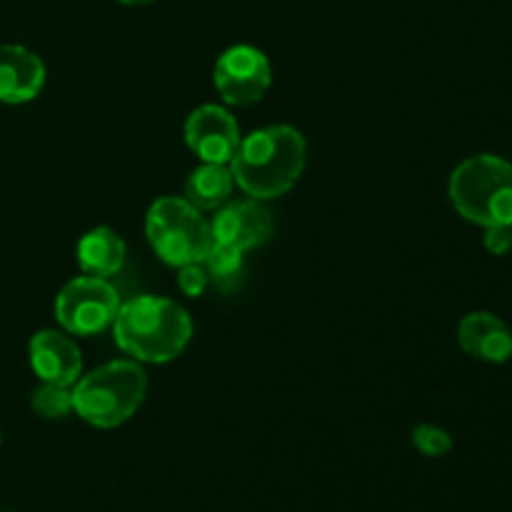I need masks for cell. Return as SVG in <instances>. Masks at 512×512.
I'll return each instance as SVG.
<instances>
[{"label":"cell","instance_id":"6da1fadb","mask_svg":"<svg viewBox=\"0 0 512 512\" xmlns=\"http://www.w3.org/2000/svg\"><path fill=\"white\" fill-rule=\"evenodd\" d=\"M308 145L290 125H268L240 140L230 160L235 185L255 200H273L288 193L305 168Z\"/></svg>","mask_w":512,"mask_h":512},{"label":"cell","instance_id":"7a4b0ae2","mask_svg":"<svg viewBox=\"0 0 512 512\" xmlns=\"http://www.w3.org/2000/svg\"><path fill=\"white\" fill-rule=\"evenodd\" d=\"M113 335L118 348L133 360L163 365L188 348L193 338V320L175 300L140 295L120 303Z\"/></svg>","mask_w":512,"mask_h":512},{"label":"cell","instance_id":"3957f363","mask_svg":"<svg viewBox=\"0 0 512 512\" xmlns=\"http://www.w3.org/2000/svg\"><path fill=\"white\" fill-rule=\"evenodd\" d=\"M73 413L95 428H118L128 423L148 395V375L138 360H110L80 375L70 388Z\"/></svg>","mask_w":512,"mask_h":512},{"label":"cell","instance_id":"277c9868","mask_svg":"<svg viewBox=\"0 0 512 512\" xmlns=\"http://www.w3.org/2000/svg\"><path fill=\"white\" fill-rule=\"evenodd\" d=\"M450 200L475 225H512V163L480 153L463 160L450 175Z\"/></svg>","mask_w":512,"mask_h":512},{"label":"cell","instance_id":"5b68a950","mask_svg":"<svg viewBox=\"0 0 512 512\" xmlns=\"http://www.w3.org/2000/svg\"><path fill=\"white\" fill-rule=\"evenodd\" d=\"M145 235L155 255L173 268L203 263L213 245L210 223L203 213L185 198L173 195L158 198L150 205L145 215Z\"/></svg>","mask_w":512,"mask_h":512},{"label":"cell","instance_id":"8992f818","mask_svg":"<svg viewBox=\"0 0 512 512\" xmlns=\"http://www.w3.org/2000/svg\"><path fill=\"white\" fill-rule=\"evenodd\" d=\"M120 310L118 290L110 280L83 275L65 285L55 298V318L68 335H100L113 328L115 315Z\"/></svg>","mask_w":512,"mask_h":512},{"label":"cell","instance_id":"52a82bcc","mask_svg":"<svg viewBox=\"0 0 512 512\" xmlns=\"http://www.w3.org/2000/svg\"><path fill=\"white\" fill-rule=\"evenodd\" d=\"M213 83L228 105H253L263 100L273 83V68L263 50L253 45H233L218 58Z\"/></svg>","mask_w":512,"mask_h":512},{"label":"cell","instance_id":"ba28073f","mask_svg":"<svg viewBox=\"0 0 512 512\" xmlns=\"http://www.w3.org/2000/svg\"><path fill=\"white\" fill-rule=\"evenodd\" d=\"M240 140L238 120L220 105H200L185 120V143L203 163L230 165Z\"/></svg>","mask_w":512,"mask_h":512},{"label":"cell","instance_id":"9c48e42d","mask_svg":"<svg viewBox=\"0 0 512 512\" xmlns=\"http://www.w3.org/2000/svg\"><path fill=\"white\" fill-rule=\"evenodd\" d=\"M210 233H213V243L228 245V248L245 253V250L268 243L270 235H273V218H270L263 200L250 198L235 200V203L228 200L215 213Z\"/></svg>","mask_w":512,"mask_h":512},{"label":"cell","instance_id":"30bf717a","mask_svg":"<svg viewBox=\"0 0 512 512\" xmlns=\"http://www.w3.org/2000/svg\"><path fill=\"white\" fill-rule=\"evenodd\" d=\"M30 368L40 383L73 388L83 375V355L78 343L65 330H40L28 345Z\"/></svg>","mask_w":512,"mask_h":512},{"label":"cell","instance_id":"8fae6325","mask_svg":"<svg viewBox=\"0 0 512 512\" xmlns=\"http://www.w3.org/2000/svg\"><path fill=\"white\" fill-rule=\"evenodd\" d=\"M45 85L40 55L23 45H0V103H30Z\"/></svg>","mask_w":512,"mask_h":512},{"label":"cell","instance_id":"7c38bea8","mask_svg":"<svg viewBox=\"0 0 512 512\" xmlns=\"http://www.w3.org/2000/svg\"><path fill=\"white\" fill-rule=\"evenodd\" d=\"M458 343L470 358L505 363L512 358V330L498 315L470 313L458 325Z\"/></svg>","mask_w":512,"mask_h":512},{"label":"cell","instance_id":"4fadbf2b","mask_svg":"<svg viewBox=\"0 0 512 512\" xmlns=\"http://www.w3.org/2000/svg\"><path fill=\"white\" fill-rule=\"evenodd\" d=\"M75 255H78V265L85 275L108 280L115 273H120L128 248H125V240L113 228L100 225V228L88 230L80 238Z\"/></svg>","mask_w":512,"mask_h":512},{"label":"cell","instance_id":"5bb4252c","mask_svg":"<svg viewBox=\"0 0 512 512\" xmlns=\"http://www.w3.org/2000/svg\"><path fill=\"white\" fill-rule=\"evenodd\" d=\"M233 188L235 178L230 173V165L203 163L190 173L183 198L203 213V210L223 208L233 195Z\"/></svg>","mask_w":512,"mask_h":512},{"label":"cell","instance_id":"9a60e30c","mask_svg":"<svg viewBox=\"0 0 512 512\" xmlns=\"http://www.w3.org/2000/svg\"><path fill=\"white\" fill-rule=\"evenodd\" d=\"M203 268L208 270L210 283H215L218 288L228 290L235 288L238 278L243 275V253L228 245H210L208 255L203 258Z\"/></svg>","mask_w":512,"mask_h":512},{"label":"cell","instance_id":"2e32d148","mask_svg":"<svg viewBox=\"0 0 512 512\" xmlns=\"http://www.w3.org/2000/svg\"><path fill=\"white\" fill-rule=\"evenodd\" d=\"M30 405L40 418L60 420L73 413V395H70V388H63V385L43 383L30 398Z\"/></svg>","mask_w":512,"mask_h":512},{"label":"cell","instance_id":"e0dca14e","mask_svg":"<svg viewBox=\"0 0 512 512\" xmlns=\"http://www.w3.org/2000/svg\"><path fill=\"white\" fill-rule=\"evenodd\" d=\"M413 445L425 455V458H443L453 450V438L445 428L433 423H420L413 430Z\"/></svg>","mask_w":512,"mask_h":512},{"label":"cell","instance_id":"ac0fdd59","mask_svg":"<svg viewBox=\"0 0 512 512\" xmlns=\"http://www.w3.org/2000/svg\"><path fill=\"white\" fill-rule=\"evenodd\" d=\"M178 288L180 293L188 295V298H200V295L208 290L210 278H208V270L203 268V263H193V265H183L178 268Z\"/></svg>","mask_w":512,"mask_h":512},{"label":"cell","instance_id":"d6986e66","mask_svg":"<svg viewBox=\"0 0 512 512\" xmlns=\"http://www.w3.org/2000/svg\"><path fill=\"white\" fill-rule=\"evenodd\" d=\"M512 248L510 225H490L485 228V250L493 255H505Z\"/></svg>","mask_w":512,"mask_h":512},{"label":"cell","instance_id":"ffe728a7","mask_svg":"<svg viewBox=\"0 0 512 512\" xmlns=\"http://www.w3.org/2000/svg\"><path fill=\"white\" fill-rule=\"evenodd\" d=\"M118 3H123V5H148V3H153V0H118Z\"/></svg>","mask_w":512,"mask_h":512},{"label":"cell","instance_id":"44dd1931","mask_svg":"<svg viewBox=\"0 0 512 512\" xmlns=\"http://www.w3.org/2000/svg\"><path fill=\"white\" fill-rule=\"evenodd\" d=\"M510 230H512V225H510Z\"/></svg>","mask_w":512,"mask_h":512}]
</instances>
